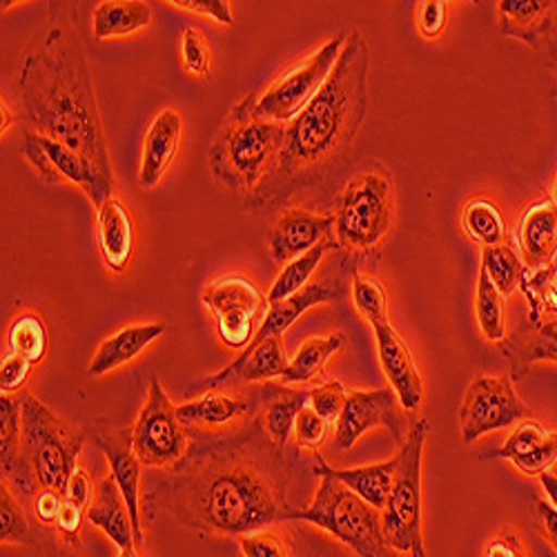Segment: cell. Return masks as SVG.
Segmentation results:
<instances>
[{"label":"cell","instance_id":"24","mask_svg":"<svg viewBox=\"0 0 557 557\" xmlns=\"http://www.w3.org/2000/svg\"><path fill=\"white\" fill-rule=\"evenodd\" d=\"M99 246L103 261L112 272H123L129 265L136 246V230L129 210L116 197L99 208Z\"/></svg>","mask_w":557,"mask_h":557},{"label":"cell","instance_id":"33","mask_svg":"<svg viewBox=\"0 0 557 557\" xmlns=\"http://www.w3.org/2000/svg\"><path fill=\"white\" fill-rule=\"evenodd\" d=\"M333 248L331 239L321 242L317 248H312L310 252L297 257L295 261L286 263V268L278 272L276 282L272 284L270 293H268V304H278V301H286L295 295H299L304 288H308L310 276L314 274L317 265L321 263V259L326 257V252Z\"/></svg>","mask_w":557,"mask_h":557},{"label":"cell","instance_id":"13","mask_svg":"<svg viewBox=\"0 0 557 557\" xmlns=\"http://www.w3.org/2000/svg\"><path fill=\"white\" fill-rule=\"evenodd\" d=\"M23 154L36 168L42 181L74 183L85 190V195L97 208L112 199L114 181H108L87 159H83L78 152L63 146L61 141H54V138L38 132H27L23 141Z\"/></svg>","mask_w":557,"mask_h":557},{"label":"cell","instance_id":"30","mask_svg":"<svg viewBox=\"0 0 557 557\" xmlns=\"http://www.w3.org/2000/svg\"><path fill=\"white\" fill-rule=\"evenodd\" d=\"M513 366V377H522L537 361H557V321L531 323L502 348Z\"/></svg>","mask_w":557,"mask_h":557},{"label":"cell","instance_id":"3","mask_svg":"<svg viewBox=\"0 0 557 557\" xmlns=\"http://www.w3.org/2000/svg\"><path fill=\"white\" fill-rule=\"evenodd\" d=\"M368 110V48L350 32L342 57L319 95L286 125V141L270 181L250 197L255 208L276 206L321 178L355 144Z\"/></svg>","mask_w":557,"mask_h":557},{"label":"cell","instance_id":"6","mask_svg":"<svg viewBox=\"0 0 557 557\" xmlns=\"http://www.w3.org/2000/svg\"><path fill=\"white\" fill-rule=\"evenodd\" d=\"M23 448L38 484L65 495V488L78 469L85 431H72L65 422L32 393L21 397Z\"/></svg>","mask_w":557,"mask_h":557},{"label":"cell","instance_id":"40","mask_svg":"<svg viewBox=\"0 0 557 557\" xmlns=\"http://www.w3.org/2000/svg\"><path fill=\"white\" fill-rule=\"evenodd\" d=\"M352 299L359 314L370 321V326L377 321L388 319V295L380 278L368 276V274H355Z\"/></svg>","mask_w":557,"mask_h":557},{"label":"cell","instance_id":"51","mask_svg":"<svg viewBox=\"0 0 557 557\" xmlns=\"http://www.w3.org/2000/svg\"><path fill=\"white\" fill-rule=\"evenodd\" d=\"M484 557H527L522 540L513 531H502L488 540Z\"/></svg>","mask_w":557,"mask_h":557},{"label":"cell","instance_id":"11","mask_svg":"<svg viewBox=\"0 0 557 557\" xmlns=\"http://www.w3.org/2000/svg\"><path fill=\"white\" fill-rule=\"evenodd\" d=\"M190 437L178 422L176 406L170 401L159 377H152L148 399L132 426V448L144 467L172 469L188 450Z\"/></svg>","mask_w":557,"mask_h":557},{"label":"cell","instance_id":"52","mask_svg":"<svg viewBox=\"0 0 557 557\" xmlns=\"http://www.w3.org/2000/svg\"><path fill=\"white\" fill-rule=\"evenodd\" d=\"M65 497L72 499L74 504H78L81 508H89L91 504V482H89V475L78 467L65 488Z\"/></svg>","mask_w":557,"mask_h":557},{"label":"cell","instance_id":"21","mask_svg":"<svg viewBox=\"0 0 557 557\" xmlns=\"http://www.w3.org/2000/svg\"><path fill=\"white\" fill-rule=\"evenodd\" d=\"M399 461L397 457L373 463V467H359V469H335L331 463L323 461L319 455L314 459V473L319 478H333L342 482L346 488H350L355 495H359L363 502H368L373 508L384 510L388 495L393 491V482L397 475Z\"/></svg>","mask_w":557,"mask_h":557},{"label":"cell","instance_id":"45","mask_svg":"<svg viewBox=\"0 0 557 557\" xmlns=\"http://www.w3.org/2000/svg\"><path fill=\"white\" fill-rule=\"evenodd\" d=\"M331 431V424L323 420V417H319L310 406H306L297 422H295V440H297V446L299 448H308V450H314L321 446V442L326 440Z\"/></svg>","mask_w":557,"mask_h":557},{"label":"cell","instance_id":"23","mask_svg":"<svg viewBox=\"0 0 557 557\" xmlns=\"http://www.w3.org/2000/svg\"><path fill=\"white\" fill-rule=\"evenodd\" d=\"M342 290H339V284L335 282H321V284H312L308 288H304L299 295L286 299V301H278V304H272L263 317V323L261 329L257 331L252 344L246 348V350H252L257 348L259 344L272 339V337H282L293 323L304 314L308 312L310 308L319 306V304H329V301H335L339 299Z\"/></svg>","mask_w":557,"mask_h":557},{"label":"cell","instance_id":"49","mask_svg":"<svg viewBox=\"0 0 557 557\" xmlns=\"http://www.w3.org/2000/svg\"><path fill=\"white\" fill-rule=\"evenodd\" d=\"M63 499H65V495L59 491H52V488H42L36 495L34 516H36V522L40 529H57Z\"/></svg>","mask_w":557,"mask_h":557},{"label":"cell","instance_id":"53","mask_svg":"<svg viewBox=\"0 0 557 557\" xmlns=\"http://www.w3.org/2000/svg\"><path fill=\"white\" fill-rule=\"evenodd\" d=\"M535 513H537V522H540V529H542L544 537L557 550V508L548 502L537 499L535 502Z\"/></svg>","mask_w":557,"mask_h":557},{"label":"cell","instance_id":"50","mask_svg":"<svg viewBox=\"0 0 557 557\" xmlns=\"http://www.w3.org/2000/svg\"><path fill=\"white\" fill-rule=\"evenodd\" d=\"M448 3H444V0H426V3H422V10H420V32L426 36V38H435L442 34L444 25H446V8Z\"/></svg>","mask_w":557,"mask_h":557},{"label":"cell","instance_id":"14","mask_svg":"<svg viewBox=\"0 0 557 557\" xmlns=\"http://www.w3.org/2000/svg\"><path fill=\"white\" fill-rule=\"evenodd\" d=\"M399 399L393 388L352 391L335 426V448L350 450L370 429L384 426L393 440L404 446L408 440L406 420L399 410Z\"/></svg>","mask_w":557,"mask_h":557},{"label":"cell","instance_id":"58","mask_svg":"<svg viewBox=\"0 0 557 557\" xmlns=\"http://www.w3.org/2000/svg\"><path fill=\"white\" fill-rule=\"evenodd\" d=\"M555 203H557V188H555Z\"/></svg>","mask_w":557,"mask_h":557},{"label":"cell","instance_id":"29","mask_svg":"<svg viewBox=\"0 0 557 557\" xmlns=\"http://www.w3.org/2000/svg\"><path fill=\"white\" fill-rule=\"evenodd\" d=\"M257 410L255 401H248L244 397H230L219 391L206 393L201 399H193L188 404L176 406L178 422L183 426H206V429H219L230 422L239 420L244 414H250Z\"/></svg>","mask_w":557,"mask_h":557},{"label":"cell","instance_id":"16","mask_svg":"<svg viewBox=\"0 0 557 557\" xmlns=\"http://www.w3.org/2000/svg\"><path fill=\"white\" fill-rule=\"evenodd\" d=\"M288 366H290V361H288L286 350H284V339L272 337V339L259 344L252 350H244L227 368H223L221 373L197 380L188 388V395L235 388L239 384H257V382L282 380L286 375Z\"/></svg>","mask_w":557,"mask_h":557},{"label":"cell","instance_id":"42","mask_svg":"<svg viewBox=\"0 0 557 557\" xmlns=\"http://www.w3.org/2000/svg\"><path fill=\"white\" fill-rule=\"evenodd\" d=\"M237 540L244 557H295L290 535L276 531L274 527L246 533Z\"/></svg>","mask_w":557,"mask_h":557},{"label":"cell","instance_id":"46","mask_svg":"<svg viewBox=\"0 0 557 557\" xmlns=\"http://www.w3.org/2000/svg\"><path fill=\"white\" fill-rule=\"evenodd\" d=\"M555 463H557V433H550L546 437V442L542 446H537L531 455L516 459L513 467L518 471H522L524 475L540 478L542 473L553 471Z\"/></svg>","mask_w":557,"mask_h":557},{"label":"cell","instance_id":"55","mask_svg":"<svg viewBox=\"0 0 557 557\" xmlns=\"http://www.w3.org/2000/svg\"><path fill=\"white\" fill-rule=\"evenodd\" d=\"M0 112H3V121H0V129H3V136H5V132H10L12 125H14V116H12V112H10L8 103H5V99H3V103H0Z\"/></svg>","mask_w":557,"mask_h":557},{"label":"cell","instance_id":"31","mask_svg":"<svg viewBox=\"0 0 557 557\" xmlns=\"http://www.w3.org/2000/svg\"><path fill=\"white\" fill-rule=\"evenodd\" d=\"M152 23V10L141 0H103L95 12V38L129 36Z\"/></svg>","mask_w":557,"mask_h":557},{"label":"cell","instance_id":"41","mask_svg":"<svg viewBox=\"0 0 557 557\" xmlns=\"http://www.w3.org/2000/svg\"><path fill=\"white\" fill-rule=\"evenodd\" d=\"M550 435V431H546L542 424L533 422V420H524L520 422V426L508 435V440L504 442V446L495 453L484 455V459H508L516 461L520 457L531 455L537 446H542L546 442V437Z\"/></svg>","mask_w":557,"mask_h":557},{"label":"cell","instance_id":"56","mask_svg":"<svg viewBox=\"0 0 557 557\" xmlns=\"http://www.w3.org/2000/svg\"><path fill=\"white\" fill-rule=\"evenodd\" d=\"M119 557H141V555H138V548H125V550H119Z\"/></svg>","mask_w":557,"mask_h":557},{"label":"cell","instance_id":"18","mask_svg":"<svg viewBox=\"0 0 557 557\" xmlns=\"http://www.w3.org/2000/svg\"><path fill=\"white\" fill-rule=\"evenodd\" d=\"M335 216L310 214L301 208H290L278 216L270 230V257L276 263H290L297 257L310 252L321 242L331 237Z\"/></svg>","mask_w":557,"mask_h":557},{"label":"cell","instance_id":"35","mask_svg":"<svg viewBox=\"0 0 557 557\" xmlns=\"http://www.w3.org/2000/svg\"><path fill=\"white\" fill-rule=\"evenodd\" d=\"M461 225L467 235L484 248L502 246L506 237V223L497 206L488 199H473L461 210Z\"/></svg>","mask_w":557,"mask_h":557},{"label":"cell","instance_id":"43","mask_svg":"<svg viewBox=\"0 0 557 557\" xmlns=\"http://www.w3.org/2000/svg\"><path fill=\"white\" fill-rule=\"evenodd\" d=\"M181 61L193 76H210V42L197 27H185L181 36Z\"/></svg>","mask_w":557,"mask_h":557},{"label":"cell","instance_id":"36","mask_svg":"<svg viewBox=\"0 0 557 557\" xmlns=\"http://www.w3.org/2000/svg\"><path fill=\"white\" fill-rule=\"evenodd\" d=\"M475 314H478V323L480 331L484 335V339L497 344L504 342L506 337V319H504V297L499 295V290L493 286L491 276L486 274V270H480V278H478V293H475Z\"/></svg>","mask_w":557,"mask_h":557},{"label":"cell","instance_id":"28","mask_svg":"<svg viewBox=\"0 0 557 557\" xmlns=\"http://www.w3.org/2000/svg\"><path fill=\"white\" fill-rule=\"evenodd\" d=\"M520 246L531 268L546 265L557 255V203H533L520 223Z\"/></svg>","mask_w":557,"mask_h":557},{"label":"cell","instance_id":"2","mask_svg":"<svg viewBox=\"0 0 557 557\" xmlns=\"http://www.w3.org/2000/svg\"><path fill=\"white\" fill-rule=\"evenodd\" d=\"M18 87L25 116L38 134L72 148L114 181L74 3H50L23 57Z\"/></svg>","mask_w":557,"mask_h":557},{"label":"cell","instance_id":"44","mask_svg":"<svg viewBox=\"0 0 557 557\" xmlns=\"http://www.w3.org/2000/svg\"><path fill=\"white\" fill-rule=\"evenodd\" d=\"M346 399H348V393L344 388V384L339 382H323L314 388H310V408L323 417L329 424H335L339 422L342 417V410L346 406Z\"/></svg>","mask_w":557,"mask_h":557},{"label":"cell","instance_id":"54","mask_svg":"<svg viewBox=\"0 0 557 557\" xmlns=\"http://www.w3.org/2000/svg\"><path fill=\"white\" fill-rule=\"evenodd\" d=\"M540 482H542V488H544V493L548 495V504H553L555 508H557V475L553 473V471H548V473H542L540 475Z\"/></svg>","mask_w":557,"mask_h":557},{"label":"cell","instance_id":"15","mask_svg":"<svg viewBox=\"0 0 557 557\" xmlns=\"http://www.w3.org/2000/svg\"><path fill=\"white\" fill-rule=\"evenodd\" d=\"M91 437H95V444L103 450L110 475L114 478L127 508L132 516V527H134V537H136V548L144 546L146 533H144V520H141V510H144V497H141V459L136 457L132 448V431H121L112 429L108 422H97L91 426Z\"/></svg>","mask_w":557,"mask_h":557},{"label":"cell","instance_id":"22","mask_svg":"<svg viewBox=\"0 0 557 557\" xmlns=\"http://www.w3.org/2000/svg\"><path fill=\"white\" fill-rule=\"evenodd\" d=\"M165 333L168 329L163 323H136V326H125L123 331L114 333L99 346L97 355L91 357L87 375L103 377L112 373V370L129 363L144 350H148Z\"/></svg>","mask_w":557,"mask_h":557},{"label":"cell","instance_id":"5","mask_svg":"<svg viewBox=\"0 0 557 557\" xmlns=\"http://www.w3.org/2000/svg\"><path fill=\"white\" fill-rule=\"evenodd\" d=\"M286 522H304L321 529L357 557H401L384 535L382 510L373 508L333 478H321L312 504L290 510Z\"/></svg>","mask_w":557,"mask_h":557},{"label":"cell","instance_id":"27","mask_svg":"<svg viewBox=\"0 0 557 557\" xmlns=\"http://www.w3.org/2000/svg\"><path fill=\"white\" fill-rule=\"evenodd\" d=\"M553 14L555 3H548V0H502L497 3L499 32L524 40L535 50H540L542 38H546L553 27Z\"/></svg>","mask_w":557,"mask_h":557},{"label":"cell","instance_id":"34","mask_svg":"<svg viewBox=\"0 0 557 557\" xmlns=\"http://www.w3.org/2000/svg\"><path fill=\"white\" fill-rule=\"evenodd\" d=\"M8 342H10L12 355L23 357L36 366L48 357L50 333H48V326H45L42 317H38L36 312H25L12 321Z\"/></svg>","mask_w":557,"mask_h":557},{"label":"cell","instance_id":"8","mask_svg":"<svg viewBox=\"0 0 557 557\" xmlns=\"http://www.w3.org/2000/svg\"><path fill=\"white\" fill-rule=\"evenodd\" d=\"M391 174L380 165L355 174L344 188L335 214V227L342 246L355 250H368L377 246L391 227Z\"/></svg>","mask_w":557,"mask_h":557},{"label":"cell","instance_id":"20","mask_svg":"<svg viewBox=\"0 0 557 557\" xmlns=\"http://www.w3.org/2000/svg\"><path fill=\"white\" fill-rule=\"evenodd\" d=\"M181 116L174 110H163L152 121L144 144L141 170H138V185L144 190L157 188L168 168L172 165L181 141Z\"/></svg>","mask_w":557,"mask_h":557},{"label":"cell","instance_id":"57","mask_svg":"<svg viewBox=\"0 0 557 557\" xmlns=\"http://www.w3.org/2000/svg\"><path fill=\"white\" fill-rule=\"evenodd\" d=\"M553 473H555V475H557V463H555V467H553Z\"/></svg>","mask_w":557,"mask_h":557},{"label":"cell","instance_id":"9","mask_svg":"<svg viewBox=\"0 0 557 557\" xmlns=\"http://www.w3.org/2000/svg\"><path fill=\"white\" fill-rule=\"evenodd\" d=\"M346 38L348 34H337L335 38L326 40V45L319 48L312 57L278 74L261 95H250L252 112L259 119L282 125L297 119L331 78L342 57Z\"/></svg>","mask_w":557,"mask_h":557},{"label":"cell","instance_id":"19","mask_svg":"<svg viewBox=\"0 0 557 557\" xmlns=\"http://www.w3.org/2000/svg\"><path fill=\"white\" fill-rule=\"evenodd\" d=\"M0 467H3V478L14 482L27 495L36 491L38 480L25 459L23 448L21 399L12 395L0 397Z\"/></svg>","mask_w":557,"mask_h":557},{"label":"cell","instance_id":"4","mask_svg":"<svg viewBox=\"0 0 557 557\" xmlns=\"http://www.w3.org/2000/svg\"><path fill=\"white\" fill-rule=\"evenodd\" d=\"M286 125L259 119L250 97L232 108L210 148V170L232 193H259L278 165Z\"/></svg>","mask_w":557,"mask_h":557},{"label":"cell","instance_id":"7","mask_svg":"<svg viewBox=\"0 0 557 557\" xmlns=\"http://www.w3.org/2000/svg\"><path fill=\"white\" fill-rule=\"evenodd\" d=\"M431 433L429 420L414 422L406 444L397 455V475L393 491L382 510V529L386 542L410 557H429L422 531V459Z\"/></svg>","mask_w":557,"mask_h":557},{"label":"cell","instance_id":"32","mask_svg":"<svg viewBox=\"0 0 557 557\" xmlns=\"http://www.w3.org/2000/svg\"><path fill=\"white\" fill-rule=\"evenodd\" d=\"M348 337L344 333H333L329 337H312L301 344L297 355L293 357L282 384H301V382H317L323 375V368L331 361L335 352L346 346Z\"/></svg>","mask_w":557,"mask_h":557},{"label":"cell","instance_id":"37","mask_svg":"<svg viewBox=\"0 0 557 557\" xmlns=\"http://www.w3.org/2000/svg\"><path fill=\"white\" fill-rule=\"evenodd\" d=\"M482 268L491 276L493 286L499 290V295L506 299L513 295L524 278V263L522 259L510 250L506 244L484 248L482 252Z\"/></svg>","mask_w":557,"mask_h":557},{"label":"cell","instance_id":"48","mask_svg":"<svg viewBox=\"0 0 557 557\" xmlns=\"http://www.w3.org/2000/svg\"><path fill=\"white\" fill-rule=\"evenodd\" d=\"M170 5L193 12L199 16H208L221 25H232L235 18H232V3L230 0H172Z\"/></svg>","mask_w":557,"mask_h":557},{"label":"cell","instance_id":"39","mask_svg":"<svg viewBox=\"0 0 557 557\" xmlns=\"http://www.w3.org/2000/svg\"><path fill=\"white\" fill-rule=\"evenodd\" d=\"M0 540L3 544H21V546H32L38 537L34 529L29 527L21 504L12 495L10 486L0 488Z\"/></svg>","mask_w":557,"mask_h":557},{"label":"cell","instance_id":"12","mask_svg":"<svg viewBox=\"0 0 557 557\" xmlns=\"http://www.w3.org/2000/svg\"><path fill=\"white\" fill-rule=\"evenodd\" d=\"M529 417L531 408L518 397L510 380L480 375L469 386L459 408L461 440L471 446L484 435L524 422Z\"/></svg>","mask_w":557,"mask_h":557},{"label":"cell","instance_id":"47","mask_svg":"<svg viewBox=\"0 0 557 557\" xmlns=\"http://www.w3.org/2000/svg\"><path fill=\"white\" fill-rule=\"evenodd\" d=\"M32 368L34 363H29L27 359L8 352L3 357V363H0V391H3V395L21 391L32 375Z\"/></svg>","mask_w":557,"mask_h":557},{"label":"cell","instance_id":"1","mask_svg":"<svg viewBox=\"0 0 557 557\" xmlns=\"http://www.w3.org/2000/svg\"><path fill=\"white\" fill-rule=\"evenodd\" d=\"M290 461L257 414L242 431L195 435L170 473L144 495L150 520L161 516L203 535L242 537L284 524Z\"/></svg>","mask_w":557,"mask_h":557},{"label":"cell","instance_id":"10","mask_svg":"<svg viewBox=\"0 0 557 557\" xmlns=\"http://www.w3.org/2000/svg\"><path fill=\"white\" fill-rule=\"evenodd\" d=\"M203 304L216 321V333L225 348L246 350L268 312V299L242 274L214 278L203 290Z\"/></svg>","mask_w":557,"mask_h":557},{"label":"cell","instance_id":"38","mask_svg":"<svg viewBox=\"0 0 557 557\" xmlns=\"http://www.w3.org/2000/svg\"><path fill=\"white\" fill-rule=\"evenodd\" d=\"M295 557H357L344 544L317 527L297 522L288 531Z\"/></svg>","mask_w":557,"mask_h":557},{"label":"cell","instance_id":"26","mask_svg":"<svg viewBox=\"0 0 557 557\" xmlns=\"http://www.w3.org/2000/svg\"><path fill=\"white\" fill-rule=\"evenodd\" d=\"M87 522L101 529L119 550L136 548L129 508L112 475L101 480L95 502H91L87 508Z\"/></svg>","mask_w":557,"mask_h":557},{"label":"cell","instance_id":"25","mask_svg":"<svg viewBox=\"0 0 557 557\" xmlns=\"http://www.w3.org/2000/svg\"><path fill=\"white\" fill-rule=\"evenodd\" d=\"M261 401V422L268 435L286 448L290 435H295V422L299 412L310 404V391L290 388L286 384H265L259 391Z\"/></svg>","mask_w":557,"mask_h":557},{"label":"cell","instance_id":"17","mask_svg":"<svg viewBox=\"0 0 557 557\" xmlns=\"http://www.w3.org/2000/svg\"><path fill=\"white\" fill-rule=\"evenodd\" d=\"M373 331L377 339L380 361L391 382V388L395 391L406 412L417 410L424 401V382L410 348L406 346L404 337L391 326L388 319L373 323Z\"/></svg>","mask_w":557,"mask_h":557}]
</instances>
